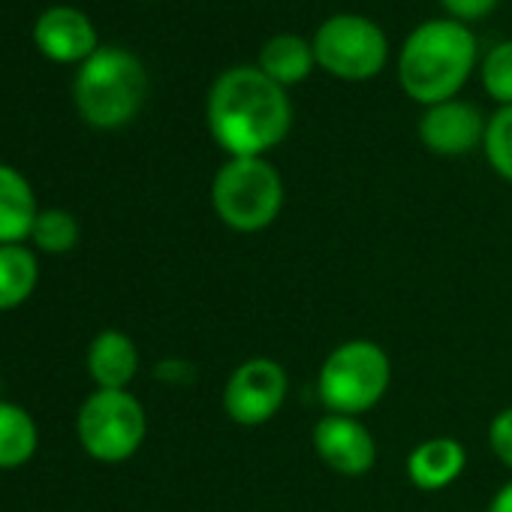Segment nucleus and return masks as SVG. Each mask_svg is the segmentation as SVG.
Here are the masks:
<instances>
[{
  "label": "nucleus",
  "mask_w": 512,
  "mask_h": 512,
  "mask_svg": "<svg viewBox=\"0 0 512 512\" xmlns=\"http://www.w3.org/2000/svg\"><path fill=\"white\" fill-rule=\"evenodd\" d=\"M40 281L34 250L22 244H0V311H13L31 299Z\"/></svg>",
  "instance_id": "16"
},
{
  "label": "nucleus",
  "mask_w": 512,
  "mask_h": 512,
  "mask_svg": "<svg viewBox=\"0 0 512 512\" xmlns=\"http://www.w3.org/2000/svg\"><path fill=\"white\" fill-rule=\"evenodd\" d=\"M211 205L229 229L260 232L281 214L284 181L263 157H232L214 175Z\"/></svg>",
  "instance_id": "3"
},
{
  "label": "nucleus",
  "mask_w": 512,
  "mask_h": 512,
  "mask_svg": "<svg viewBox=\"0 0 512 512\" xmlns=\"http://www.w3.org/2000/svg\"><path fill=\"white\" fill-rule=\"evenodd\" d=\"M82 449L103 461L118 464L136 455L145 440L148 419L142 404L127 389H97L85 398L76 419Z\"/></svg>",
  "instance_id": "6"
},
{
  "label": "nucleus",
  "mask_w": 512,
  "mask_h": 512,
  "mask_svg": "<svg viewBox=\"0 0 512 512\" xmlns=\"http://www.w3.org/2000/svg\"><path fill=\"white\" fill-rule=\"evenodd\" d=\"M314 64H317L314 46H308L296 34H281L269 40L266 49L260 52V70L281 88L302 82L314 70Z\"/></svg>",
  "instance_id": "15"
},
{
  "label": "nucleus",
  "mask_w": 512,
  "mask_h": 512,
  "mask_svg": "<svg viewBox=\"0 0 512 512\" xmlns=\"http://www.w3.org/2000/svg\"><path fill=\"white\" fill-rule=\"evenodd\" d=\"M37 199L31 184L13 166H0V244H19L34 235Z\"/></svg>",
  "instance_id": "14"
},
{
  "label": "nucleus",
  "mask_w": 512,
  "mask_h": 512,
  "mask_svg": "<svg viewBox=\"0 0 512 512\" xmlns=\"http://www.w3.org/2000/svg\"><path fill=\"white\" fill-rule=\"evenodd\" d=\"M148 91V76L124 49H100L88 58L76 79V106L94 127L127 124Z\"/></svg>",
  "instance_id": "4"
},
{
  "label": "nucleus",
  "mask_w": 512,
  "mask_h": 512,
  "mask_svg": "<svg viewBox=\"0 0 512 512\" xmlns=\"http://www.w3.org/2000/svg\"><path fill=\"white\" fill-rule=\"evenodd\" d=\"M488 512H512V482H506L488 503Z\"/></svg>",
  "instance_id": "23"
},
{
  "label": "nucleus",
  "mask_w": 512,
  "mask_h": 512,
  "mask_svg": "<svg viewBox=\"0 0 512 512\" xmlns=\"http://www.w3.org/2000/svg\"><path fill=\"white\" fill-rule=\"evenodd\" d=\"M34 37H37V46L55 61L88 58L94 52V43H97L94 25L79 10H67V7L49 10L37 22Z\"/></svg>",
  "instance_id": "11"
},
{
  "label": "nucleus",
  "mask_w": 512,
  "mask_h": 512,
  "mask_svg": "<svg viewBox=\"0 0 512 512\" xmlns=\"http://www.w3.org/2000/svg\"><path fill=\"white\" fill-rule=\"evenodd\" d=\"M314 55L317 64L332 76L359 82L383 70L386 37L374 22L362 16H335L317 31Z\"/></svg>",
  "instance_id": "7"
},
{
  "label": "nucleus",
  "mask_w": 512,
  "mask_h": 512,
  "mask_svg": "<svg viewBox=\"0 0 512 512\" xmlns=\"http://www.w3.org/2000/svg\"><path fill=\"white\" fill-rule=\"evenodd\" d=\"M482 82L497 103L512 106V43H500L488 52Z\"/></svg>",
  "instance_id": "20"
},
{
  "label": "nucleus",
  "mask_w": 512,
  "mask_h": 512,
  "mask_svg": "<svg viewBox=\"0 0 512 512\" xmlns=\"http://www.w3.org/2000/svg\"><path fill=\"white\" fill-rule=\"evenodd\" d=\"M31 238L46 253H67L79 241V223H76L73 214H67L61 208H49V211H40Z\"/></svg>",
  "instance_id": "18"
},
{
  "label": "nucleus",
  "mask_w": 512,
  "mask_h": 512,
  "mask_svg": "<svg viewBox=\"0 0 512 512\" xmlns=\"http://www.w3.org/2000/svg\"><path fill=\"white\" fill-rule=\"evenodd\" d=\"M488 443L500 464L512 470V407L500 410L488 425Z\"/></svg>",
  "instance_id": "21"
},
{
  "label": "nucleus",
  "mask_w": 512,
  "mask_h": 512,
  "mask_svg": "<svg viewBox=\"0 0 512 512\" xmlns=\"http://www.w3.org/2000/svg\"><path fill=\"white\" fill-rule=\"evenodd\" d=\"M314 449L326 467L341 476H362L377 461V443L356 416L326 413L314 425Z\"/></svg>",
  "instance_id": "9"
},
{
  "label": "nucleus",
  "mask_w": 512,
  "mask_h": 512,
  "mask_svg": "<svg viewBox=\"0 0 512 512\" xmlns=\"http://www.w3.org/2000/svg\"><path fill=\"white\" fill-rule=\"evenodd\" d=\"M476 61V40L461 22H428L416 28L401 52L398 76L404 91L425 106L455 97Z\"/></svg>",
  "instance_id": "2"
},
{
  "label": "nucleus",
  "mask_w": 512,
  "mask_h": 512,
  "mask_svg": "<svg viewBox=\"0 0 512 512\" xmlns=\"http://www.w3.org/2000/svg\"><path fill=\"white\" fill-rule=\"evenodd\" d=\"M208 127L232 157H263L293 127L287 91L263 70L235 67L223 73L208 97Z\"/></svg>",
  "instance_id": "1"
},
{
  "label": "nucleus",
  "mask_w": 512,
  "mask_h": 512,
  "mask_svg": "<svg viewBox=\"0 0 512 512\" xmlns=\"http://www.w3.org/2000/svg\"><path fill=\"white\" fill-rule=\"evenodd\" d=\"M88 371L100 389H124L139 371V350L118 329L100 332L88 347Z\"/></svg>",
  "instance_id": "13"
},
{
  "label": "nucleus",
  "mask_w": 512,
  "mask_h": 512,
  "mask_svg": "<svg viewBox=\"0 0 512 512\" xmlns=\"http://www.w3.org/2000/svg\"><path fill=\"white\" fill-rule=\"evenodd\" d=\"M446 10L464 22H473V19H482L488 16L494 7H497V0H443Z\"/></svg>",
  "instance_id": "22"
},
{
  "label": "nucleus",
  "mask_w": 512,
  "mask_h": 512,
  "mask_svg": "<svg viewBox=\"0 0 512 512\" xmlns=\"http://www.w3.org/2000/svg\"><path fill=\"white\" fill-rule=\"evenodd\" d=\"M392 383V362L374 341H344L335 347L317 377V395L329 413L359 416L371 410Z\"/></svg>",
  "instance_id": "5"
},
{
  "label": "nucleus",
  "mask_w": 512,
  "mask_h": 512,
  "mask_svg": "<svg viewBox=\"0 0 512 512\" xmlns=\"http://www.w3.org/2000/svg\"><path fill=\"white\" fill-rule=\"evenodd\" d=\"M467 464V452L455 437H428L407 455V476L422 491L452 485Z\"/></svg>",
  "instance_id": "12"
},
{
  "label": "nucleus",
  "mask_w": 512,
  "mask_h": 512,
  "mask_svg": "<svg viewBox=\"0 0 512 512\" xmlns=\"http://www.w3.org/2000/svg\"><path fill=\"white\" fill-rule=\"evenodd\" d=\"M485 154L494 172L512 181V106H503L485 127Z\"/></svg>",
  "instance_id": "19"
},
{
  "label": "nucleus",
  "mask_w": 512,
  "mask_h": 512,
  "mask_svg": "<svg viewBox=\"0 0 512 512\" xmlns=\"http://www.w3.org/2000/svg\"><path fill=\"white\" fill-rule=\"evenodd\" d=\"M287 389L290 380L284 365L269 356H256L241 362L229 374L223 389V410L232 422L244 428L263 425L278 416L287 401Z\"/></svg>",
  "instance_id": "8"
},
{
  "label": "nucleus",
  "mask_w": 512,
  "mask_h": 512,
  "mask_svg": "<svg viewBox=\"0 0 512 512\" xmlns=\"http://www.w3.org/2000/svg\"><path fill=\"white\" fill-rule=\"evenodd\" d=\"M485 121L479 115L476 106L461 103V100H446L431 106L422 115L419 124V136L422 142L443 157H458L473 151L482 139H485Z\"/></svg>",
  "instance_id": "10"
},
{
  "label": "nucleus",
  "mask_w": 512,
  "mask_h": 512,
  "mask_svg": "<svg viewBox=\"0 0 512 512\" xmlns=\"http://www.w3.org/2000/svg\"><path fill=\"white\" fill-rule=\"evenodd\" d=\"M37 425L19 404L0 401V470H13L31 461L37 452Z\"/></svg>",
  "instance_id": "17"
}]
</instances>
